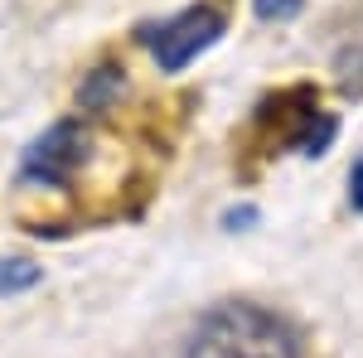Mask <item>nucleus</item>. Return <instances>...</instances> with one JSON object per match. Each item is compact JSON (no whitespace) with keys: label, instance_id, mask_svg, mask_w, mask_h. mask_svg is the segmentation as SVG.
Instances as JSON below:
<instances>
[{"label":"nucleus","instance_id":"f257e3e1","mask_svg":"<svg viewBox=\"0 0 363 358\" xmlns=\"http://www.w3.org/2000/svg\"><path fill=\"white\" fill-rule=\"evenodd\" d=\"M184 358H301L296 330L252 301H223L194 325Z\"/></svg>","mask_w":363,"mask_h":358},{"label":"nucleus","instance_id":"f03ea898","mask_svg":"<svg viewBox=\"0 0 363 358\" xmlns=\"http://www.w3.org/2000/svg\"><path fill=\"white\" fill-rule=\"evenodd\" d=\"M335 131H339V121L330 111H320L315 87H281L277 97H267L257 107V116H252V140H262L267 155L277 145H291V150L315 160V155L330 150Z\"/></svg>","mask_w":363,"mask_h":358},{"label":"nucleus","instance_id":"7ed1b4c3","mask_svg":"<svg viewBox=\"0 0 363 358\" xmlns=\"http://www.w3.org/2000/svg\"><path fill=\"white\" fill-rule=\"evenodd\" d=\"M87 155H92V126L78 121V116H68V121L49 126V131L20 155V184L63 189V184H73V174L87 165Z\"/></svg>","mask_w":363,"mask_h":358},{"label":"nucleus","instance_id":"20e7f679","mask_svg":"<svg viewBox=\"0 0 363 358\" xmlns=\"http://www.w3.org/2000/svg\"><path fill=\"white\" fill-rule=\"evenodd\" d=\"M218 34H223V10L218 5H189L174 20H165L160 29H150L145 44H150V54L160 63V73H184L203 49L218 44Z\"/></svg>","mask_w":363,"mask_h":358},{"label":"nucleus","instance_id":"39448f33","mask_svg":"<svg viewBox=\"0 0 363 358\" xmlns=\"http://www.w3.org/2000/svg\"><path fill=\"white\" fill-rule=\"evenodd\" d=\"M121 87H126V78H121V68H97V73H87V83H83V92H78V102H83L87 111H107L121 97Z\"/></svg>","mask_w":363,"mask_h":358},{"label":"nucleus","instance_id":"423d86ee","mask_svg":"<svg viewBox=\"0 0 363 358\" xmlns=\"http://www.w3.org/2000/svg\"><path fill=\"white\" fill-rule=\"evenodd\" d=\"M44 281V267L29 257H0V296H25Z\"/></svg>","mask_w":363,"mask_h":358},{"label":"nucleus","instance_id":"0eeeda50","mask_svg":"<svg viewBox=\"0 0 363 358\" xmlns=\"http://www.w3.org/2000/svg\"><path fill=\"white\" fill-rule=\"evenodd\" d=\"M252 10H257L262 25H286L306 10V0H252Z\"/></svg>","mask_w":363,"mask_h":358},{"label":"nucleus","instance_id":"6e6552de","mask_svg":"<svg viewBox=\"0 0 363 358\" xmlns=\"http://www.w3.org/2000/svg\"><path fill=\"white\" fill-rule=\"evenodd\" d=\"M349 203H354V213H363V155L349 169Z\"/></svg>","mask_w":363,"mask_h":358},{"label":"nucleus","instance_id":"1a4fd4ad","mask_svg":"<svg viewBox=\"0 0 363 358\" xmlns=\"http://www.w3.org/2000/svg\"><path fill=\"white\" fill-rule=\"evenodd\" d=\"M252 218H257L252 208H238V213H228V223H233V228H238V223H252Z\"/></svg>","mask_w":363,"mask_h":358}]
</instances>
